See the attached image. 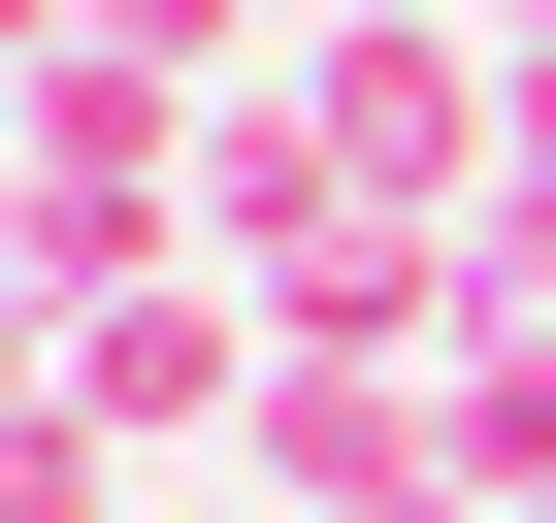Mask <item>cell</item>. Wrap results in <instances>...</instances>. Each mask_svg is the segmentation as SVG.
<instances>
[{"label": "cell", "mask_w": 556, "mask_h": 523, "mask_svg": "<svg viewBox=\"0 0 556 523\" xmlns=\"http://www.w3.org/2000/svg\"><path fill=\"white\" fill-rule=\"evenodd\" d=\"M229 490H262V523H426V490H491V458H458V393H426V360H262Z\"/></svg>", "instance_id": "obj_1"}, {"label": "cell", "mask_w": 556, "mask_h": 523, "mask_svg": "<svg viewBox=\"0 0 556 523\" xmlns=\"http://www.w3.org/2000/svg\"><path fill=\"white\" fill-rule=\"evenodd\" d=\"M262 360H295V328H262L229 262H131V295H66V425H131V458H229V425H262Z\"/></svg>", "instance_id": "obj_2"}, {"label": "cell", "mask_w": 556, "mask_h": 523, "mask_svg": "<svg viewBox=\"0 0 556 523\" xmlns=\"http://www.w3.org/2000/svg\"><path fill=\"white\" fill-rule=\"evenodd\" d=\"M0 523H164V458H131V425H34V458H0Z\"/></svg>", "instance_id": "obj_3"}, {"label": "cell", "mask_w": 556, "mask_h": 523, "mask_svg": "<svg viewBox=\"0 0 556 523\" xmlns=\"http://www.w3.org/2000/svg\"><path fill=\"white\" fill-rule=\"evenodd\" d=\"M34 425H66V295L0 262V458H34Z\"/></svg>", "instance_id": "obj_4"}, {"label": "cell", "mask_w": 556, "mask_h": 523, "mask_svg": "<svg viewBox=\"0 0 556 523\" xmlns=\"http://www.w3.org/2000/svg\"><path fill=\"white\" fill-rule=\"evenodd\" d=\"M491 99H523V164H491V196H556V34H491Z\"/></svg>", "instance_id": "obj_5"}, {"label": "cell", "mask_w": 556, "mask_h": 523, "mask_svg": "<svg viewBox=\"0 0 556 523\" xmlns=\"http://www.w3.org/2000/svg\"><path fill=\"white\" fill-rule=\"evenodd\" d=\"M295 34H491V0H295Z\"/></svg>", "instance_id": "obj_6"}, {"label": "cell", "mask_w": 556, "mask_h": 523, "mask_svg": "<svg viewBox=\"0 0 556 523\" xmlns=\"http://www.w3.org/2000/svg\"><path fill=\"white\" fill-rule=\"evenodd\" d=\"M491 34H556V0H491Z\"/></svg>", "instance_id": "obj_7"}, {"label": "cell", "mask_w": 556, "mask_h": 523, "mask_svg": "<svg viewBox=\"0 0 556 523\" xmlns=\"http://www.w3.org/2000/svg\"><path fill=\"white\" fill-rule=\"evenodd\" d=\"M523 523H556V490H523Z\"/></svg>", "instance_id": "obj_8"}, {"label": "cell", "mask_w": 556, "mask_h": 523, "mask_svg": "<svg viewBox=\"0 0 556 523\" xmlns=\"http://www.w3.org/2000/svg\"><path fill=\"white\" fill-rule=\"evenodd\" d=\"M229 523H262V490H229Z\"/></svg>", "instance_id": "obj_9"}]
</instances>
